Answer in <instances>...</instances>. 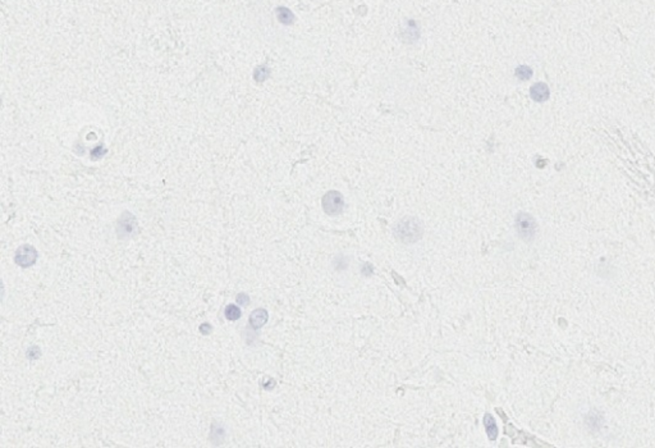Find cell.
Segmentation results:
<instances>
[{"label": "cell", "instance_id": "obj_1", "mask_svg": "<svg viewBox=\"0 0 655 448\" xmlns=\"http://www.w3.org/2000/svg\"><path fill=\"white\" fill-rule=\"evenodd\" d=\"M424 233L421 222L417 218L406 217L398 222L394 227L395 237L403 243H413L419 241Z\"/></svg>", "mask_w": 655, "mask_h": 448}, {"label": "cell", "instance_id": "obj_2", "mask_svg": "<svg viewBox=\"0 0 655 448\" xmlns=\"http://www.w3.org/2000/svg\"><path fill=\"white\" fill-rule=\"evenodd\" d=\"M536 229H538V225H536L535 219L530 214L520 213L516 217V231L524 241H532L536 235Z\"/></svg>", "mask_w": 655, "mask_h": 448}, {"label": "cell", "instance_id": "obj_3", "mask_svg": "<svg viewBox=\"0 0 655 448\" xmlns=\"http://www.w3.org/2000/svg\"><path fill=\"white\" fill-rule=\"evenodd\" d=\"M138 231V225L137 222H136V218L132 215L128 211H124L122 215H120L119 221L117 223V235L120 240H126V238H131L133 237Z\"/></svg>", "mask_w": 655, "mask_h": 448}, {"label": "cell", "instance_id": "obj_4", "mask_svg": "<svg viewBox=\"0 0 655 448\" xmlns=\"http://www.w3.org/2000/svg\"><path fill=\"white\" fill-rule=\"evenodd\" d=\"M344 206L343 196L338 191H329L322 197V209L328 215H338Z\"/></svg>", "mask_w": 655, "mask_h": 448}, {"label": "cell", "instance_id": "obj_5", "mask_svg": "<svg viewBox=\"0 0 655 448\" xmlns=\"http://www.w3.org/2000/svg\"><path fill=\"white\" fill-rule=\"evenodd\" d=\"M37 251H36V248L34 246L30 245H23L21 247L18 248L17 251H16V264L22 268H30L36 262L37 260Z\"/></svg>", "mask_w": 655, "mask_h": 448}, {"label": "cell", "instance_id": "obj_6", "mask_svg": "<svg viewBox=\"0 0 655 448\" xmlns=\"http://www.w3.org/2000/svg\"><path fill=\"white\" fill-rule=\"evenodd\" d=\"M268 321V311L265 309L254 310L250 317V325L254 329H260Z\"/></svg>", "mask_w": 655, "mask_h": 448}, {"label": "cell", "instance_id": "obj_7", "mask_svg": "<svg viewBox=\"0 0 655 448\" xmlns=\"http://www.w3.org/2000/svg\"><path fill=\"white\" fill-rule=\"evenodd\" d=\"M530 95L535 101H545L549 97V89L545 83L538 82L530 90Z\"/></svg>", "mask_w": 655, "mask_h": 448}, {"label": "cell", "instance_id": "obj_8", "mask_svg": "<svg viewBox=\"0 0 655 448\" xmlns=\"http://www.w3.org/2000/svg\"><path fill=\"white\" fill-rule=\"evenodd\" d=\"M484 424H485V428H487V434L489 437L490 441H495V438L498 435V428L497 424H495L494 417L491 416L490 414H487L484 416Z\"/></svg>", "mask_w": 655, "mask_h": 448}, {"label": "cell", "instance_id": "obj_9", "mask_svg": "<svg viewBox=\"0 0 655 448\" xmlns=\"http://www.w3.org/2000/svg\"><path fill=\"white\" fill-rule=\"evenodd\" d=\"M277 17H278L279 22L283 24H292L293 23V19H295L293 13L284 7H279L277 9Z\"/></svg>", "mask_w": 655, "mask_h": 448}, {"label": "cell", "instance_id": "obj_10", "mask_svg": "<svg viewBox=\"0 0 655 448\" xmlns=\"http://www.w3.org/2000/svg\"><path fill=\"white\" fill-rule=\"evenodd\" d=\"M242 315V311L238 306L233 305V303H230L228 306L225 307V310H224V317L228 319V320L233 321V320H238Z\"/></svg>", "mask_w": 655, "mask_h": 448}, {"label": "cell", "instance_id": "obj_11", "mask_svg": "<svg viewBox=\"0 0 655 448\" xmlns=\"http://www.w3.org/2000/svg\"><path fill=\"white\" fill-rule=\"evenodd\" d=\"M532 76V69L527 66H520L516 69V77L520 79H528Z\"/></svg>", "mask_w": 655, "mask_h": 448}, {"label": "cell", "instance_id": "obj_12", "mask_svg": "<svg viewBox=\"0 0 655 448\" xmlns=\"http://www.w3.org/2000/svg\"><path fill=\"white\" fill-rule=\"evenodd\" d=\"M269 69L266 67H258L255 71V79L256 81H264L269 77Z\"/></svg>", "mask_w": 655, "mask_h": 448}, {"label": "cell", "instance_id": "obj_13", "mask_svg": "<svg viewBox=\"0 0 655 448\" xmlns=\"http://www.w3.org/2000/svg\"><path fill=\"white\" fill-rule=\"evenodd\" d=\"M237 303L241 306H247L250 305V297L246 293H238L237 295Z\"/></svg>", "mask_w": 655, "mask_h": 448}, {"label": "cell", "instance_id": "obj_14", "mask_svg": "<svg viewBox=\"0 0 655 448\" xmlns=\"http://www.w3.org/2000/svg\"><path fill=\"white\" fill-rule=\"evenodd\" d=\"M27 356L28 357H31L32 360H36V358H38V356H40V350H38L37 347H30V350H28L27 352Z\"/></svg>", "mask_w": 655, "mask_h": 448}]
</instances>
